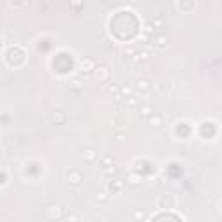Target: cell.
<instances>
[{
  "label": "cell",
  "mask_w": 222,
  "mask_h": 222,
  "mask_svg": "<svg viewBox=\"0 0 222 222\" xmlns=\"http://www.w3.org/2000/svg\"><path fill=\"white\" fill-rule=\"evenodd\" d=\"M50 122L56 125H63L66 122V115L63 109H54L52 113H50Z\"/></svg>",
  "instance_id": "cell-1"
},
{
  "label": "cell",
  "mask_w": 222,
  "mask_h": 222,
  "mask_svg": "<svg viewBox=\"0 0 222 222\" xmlns=\"http://www.w3.org/2000/svg\"><path fill=\"white\" fill-rule=\"evenodd\" d=\"M175 203H177V198H175L173 195H165L162 200L158 201V205L160 206H167V208H173Z\"/></svg>",
  "instance_id": "cell-2"
},
{
  "label": "cell",
  "mask_w": 222,
  "mask_h": 222,
  "mask_svg": "<svg viewBox=\"0 0 222 222\" xmlns=\"http://www.w3.org/2000/svg\"><path fill=\"white\" fill-rule=\"evenodd\" d=\"M68 180H70L71 184L78 186L82 180H83V175H82L80 170H70V172H68Z\"/></svg>",
  "instance_id": "cell-3"
},
{
  "label": "cell",
  "mask_w": 222,
  "mask_h": 222,
  "mask_svg": "<svg viewBox=\"0 0 222 222\" xmlns=\"http://www.w3.org/2000/svg\"><path fill=\"white\" fill-rule=\"evenodd\" d=\"M96 70L99 71V75L96 73V78H97L99 82H106L109 78V70L108 68H104V66H101V68H96Z\"/></svg>",
  "instance_id": "cell-4"
},
{
  "label": "cell",
  "mask_w": 222,
  "mask_h": 222,
  "mask_svg": "<svg viewBox=\"0 0 222 222\" xmlns=\"http://www.w3.org/2000/svg\"><path fill=\"white\" fill-rule=\"evenodd\" d=\"M94 68H96V61L94 59H83L82 61V71H92Z\"/></svg>",
  "instance_id": "cell-5"
},
{
  "label": "cell",
  "mask_w": 222,
  "mask_h": 222,
  "mask_svg": "<svg viewBox=\"0 0 222 222\" xmlns=\"http://www.w3.org/2000/svg\"><path fill=\"white\" fill-rule=\"evenodd\" d=\"M165 43H167V38L163 37V35H156V37L153 38V45L158 47V49H163V47H165Z\"/></svg>",
  "instance_id": "cell-6"
},
{
  "label": "cell",
  "mask_w": 222,
  "mask_h": 222,
  "mask_svg": "<svg viewBox=\"0 0 222 222\" xmlns=\"http://www.w3.org/2000/svg\"><path fill=\"white\" fill-rule=\"evenodd\" d=\"M136 61H139V63H146V61H149V52L147 50H139V52H136Z\"/></svg>",
  "instance_id": "cell-7"
},
{
  "label": "cell",
  "mask_w": 222,
  "mask_h": 222,
  "mask_svg": "<svg viewBox=\"0 0 222 222\" xmlns=\"http://www.w3.org/2000/svg\"><path fill=\"white\" fill-rule=\"evenodd\" d=\"M122 187H123V182H122L120 179H115L113 182H109V191H111V193L122 191Z\"/></svg>",
  "instance_id": "cell-8"
},
{
  "label": "cell",
  "mask_w": 222,
  "mask_h": 222,
  "mask_svg": "<svg viewBox=\"0 0 222 222\" xmlns=\"http://www.w3.org/2000/svg\"><path fill=\"white\" fill-rule=\"evenodd\" d=\"M147 122H149V125H153V127H160L163 122L162 116H158V115H151V116H147Z\"/></svg>",
  "instance_id": "cell-9"
},
{
  "label": "cell",
  "mask_w": 222,
  "mask_h": 222,
  "mask_svg": "<svg viewBox=\"0 0 222 222\" xmlns=\"http://www.w3.org/2000/svg\"><path fill=\"white\" fill-rule=\"evenodd\" d=\"M83 156H85L89 162H92V160H96V158H97V153H96V149H94V147H87L85 151H83Z\"/></svg>",
  "instance_id": "cell-10"
},
{
  "label": "cell",
  "mask_w": 222,
  "mask_h": 222,
  "mask_svg": "<svg viewBox=\"0 0 222 222\" xmlns=\"http://www.w3.org/2000/svg\"><path fill=\"white\" fill-rule=\"evenodd\" d=\"M151 24H153V28H155V26H156V28H163L165 21H163L162 16H156V17H153V19H151Z\"/></svg>",
  "instance_id": "cell-11"
},
{
  "label": "cell",
  "mask_w": 222,
  "mask_h": 222,
  "mask_svg": "<svg viewBox=\"0 0 222 222\" xmlns=\"http://www.w3.org/2000/svg\"><path fill=\"white\" fill-rule=\"evenodd\" d=\"M137 89H141V90H147L149 89V82L146 78H141V80L137 82Z\"/></svg>",
  "instance_id": "cell-12"
},
{
  "label": "cell",
  "mask_w": 222,
  "mask_h": 222,
  "mask_svg": "<svg viewBox=\"0 0 222 222\" xmlns=\"http://www.w3.org/2000/svg\"><path fill=\"white\" fill-rule=\"evenodd\" d=\"M141 115H142V116H146V118H147V116H151V115H153V108H151V106H142V108H141Z\"/></svg>",
  "instance_id": "cell-13"
},
{
  "label": "cell",
  "mask_w": 222,
  "mask_h": 222,
  "mask_svg": "<svg viewBox=\"0 0 222 222\" xmlns=\"http://www.w3.org/2000/svg\"><path fill=\"white\" fill-rule=\"evenodd\" d=\"M109 163H113V160H111V158H109V156H106V158H103V160H101V167H103V168H106V167H111Z\"/></svg>",
  "instance_id": "cell-14"
},
{
  "label": "cell",
  "mask_w": 222,
  "mask_h": 222,
  "mask_svg": "<svg viewBox=\"0 0 222 222\" xmlns=\"http://www.w3.org/2000/svg\"><path fill=\"white\" fill-rule=\"evenodd\" d=\"M96 198H97L99 201H106V200H108V196H106V193H104V191H99L97 195H96Z\"/></svg>",
  "instance_id": "cell-15"
},
{
  "label": "cell",
  "mask_w": 222,
  "mask_h": 222,
  "mask_svg": "<svg viewBox=\"0 0 222 222\" xmlns=\"http://www.w3.org/2000/svg\"><path fill=\"white\" fill-rule=\"evenodd\" d=\"M129 180L132 182V184H137V182H141V177H136L134 173H130V175H129Z\"/></svg>",
  "instance_id": "cell-16"
},
{
  "label": "cell",
  "mask_w": 222,
  "mask_h": 222,
  "mask_svg": "<svg viewBox=\"0 0 222 222\" xmlns=\"http://www.w3.org/2000/svg\"><path fill=\"white\" fill-rule=\"evenodd\" d=\"M120 90H122V94H125V96H130V94H132V89H130V87H127V85H123Z\"/></svg>",
  "instance_id": "cell-17"
},
{
  "label": "cell",
  "mask_w": 222,
  "mask_h": 222,
  "mask_svg": "<svg viewBox=\"0 0 222 222\" xmlns=\"http://www.w3.org/2000/svg\"><path fill=\"white\" fill-rule=\"evenodd\" d=\"M123 54H129L127 57H132V54H136V50L134 49H127V50H123Z\"/></svg>",
  "instance_id": "cell-18"
},
{
  "label": "cell",
  "mask_w": 222,
  "mask_h": 222,
  "mask_svg": "<svg viewBox=\"0 0 222 222\" xmlns=\"http://www.w3.org/2000/svg\"><path fill=\"white\" fill-rule=\"evenodd\" d=\"M113 99H115V103H120V101H122V94H118V92H116V94L113 96Z\"/></svg>",
  "instance_id": "cell-19"
},
{
  "label": "cell",
  "mask_w": 222,
  "mask_h": 222,
  "mask_svg": "<svg viewBox=\"0 0 222 222\" xmlns=\"http://www.w3.org/2000/svg\"><path fill=\"white\" fill-rule=\"evenodd\" d=\"M136 103H137L136 99L132 97V96H129V104H130V106H134V104H136Z\"/></svg>",
  "instance_id": "cell-20"
},
{
  "label": "cell",
  "mask_w": 222,
  "mask_h": 222,
  "mask_svg": "<svg viewBox=\"0 0 222 222\" xmlns=\"http://www.w3.org/2000/svg\"><path fill=\"white\" fill-rule=\"evenodd\" d=\"M134 217H136V219H142V217H144V213H139V212H136V213H134Z\"/></svg>",
  "instance_id": "cell-21"
},
{
  "label": "cell",
  "mask_w": 222,
  "mask_h": 222,
  "mask_svg": "<svg viewBox=\"0 0 222 222\" xmlns=\"http://www.w3.org/2000/svg\"><path fill=\"white\" fill-rule=\"evenodd\" d=\"M71 4H73V7H78V5H80V2H78V0H73Z\"/></svg>",
  "instance_id": "cell-22"
}]
</instances>
